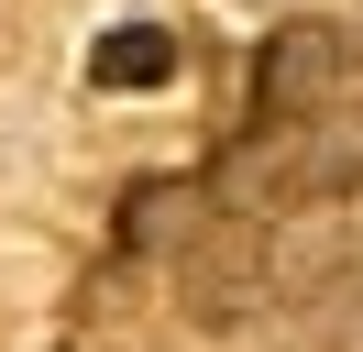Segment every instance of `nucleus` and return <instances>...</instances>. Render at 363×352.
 I'll return each mask as SVG.
<instances>
[{"label": "nucleus", "instance_id": "obj_1", "mask_svg": "<svg viewBox=\"0 0 363 352\" xmlns=\"http://www.w3.org/2000/svg\"><path fill=\"white\" fill-rule=\"evenodd\" d=\"M330 99H341V33L330 22H286L264 44V77H253V132H286Z\"/></svg>", "mask_w": 363, "mask_h": 352}, {"label": "nucleus", "instance_id": "obj_2", "mask_svg": "<svg viewBox=\"0 0 363 352\" xmlns=\"http://www.w3.org/2000/svg\"><path fill=\"white\" fill-rule=\"evenodd\" d=\"M89 77L99 88H165L177 77V33H165V22H111L99 55H89Z\"/></svg>", "mask_w": 363, "mask_h": 352}]
</instances>
